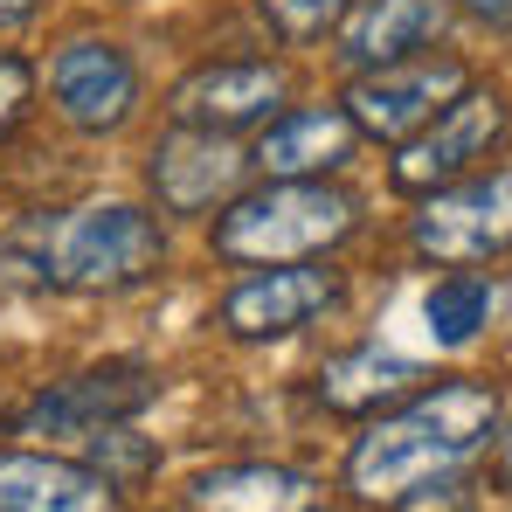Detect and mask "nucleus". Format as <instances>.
I'll list each match as a JSON object with an SVG mask.
<instances>
[{"instance_id": "1", "label": "nucleus", "mask_w": 512, "mask_h": 512, "mask_svg": "<svg viewBox=\"0 0 512 512\" xmlns=\"http://www.w3.org/2000/svg\"><path fill=\"white\" fill-rule=\"evenodd\" d=\"M499 436V395L478 381H436L416 402L374 416L367 436L346 450V492L360 506H409L464 457Z\"/></svg>"}, {"instance_id": "2", "label": "nucleus", "mask_w": 512, "mask_h": 512, "mask_svg": "<svg viewBox=\"0 0 512 512\" xmlns=\"http://www.w3.org/2000/svg\"><path fill=\"white\" fill-rule=\"evenodd\" d=\"M360 222V201L346 187H326V180H270L256 194H236L222 215H215V256L229 263H312L333 243L353 236Z\"/></svg>"}, {"instance_id": "3", "label": "nucleus", "mask_w": 512, "mask_h": 512, "mask_svg": "<svg viewBox=\"0 0 512 512\" xmlns=\"http://www.w3.org/2000/svg\"><path fill=\"white\" fill-rule=\"evenodd\" d=\"M167 263V236L153 215L125 208V201H97V208H70L42 229L35 243V270L56 284V291H84V298H104V291H132L146 284L153 270Z\"/></svg>"}, {"instance_id": "4", "label": "nucleus", "mask_w": 512, "mask_h": 512, "mask_svg": "<svg viewBox=\"0 0 512 512\" xmlns=\"http://www.w3.org/2000/svg\"><path fill=\"white\" fill-rule=\"evenodd\" d=\"M409 243L429 263H492L512 250V167L450 180L423 201V215L409 222Z\"/></svg>"}, {"instance_id": "5", "label": "nucleus", "mask_w": 512, "mask_h": 512, "mask_svg": "<svg viewBox=\"0 0 512 512\" xmlns=\"http://www.w3.org/2000/svg\"><path fill=\"white\" fill-rule=\"evenodd\" d=\"M457 90H471V70H464L457 56L416 49V56H395V63L360 70L353 90H346V111H353V125H360L367 139L402 146V139H416V132H423V125L450 104V97H457Z\"/></svg>"}, {"instance_id": "6", "label": "nucleus", "mask_w": 512, "mask_h": 512, "mask_svg": "<svg viewBox=\"0 0 512 512\" xmlns=\"http://www.w3.org/2000/svg\"><path fill=\"white\" fill-rule=\"evenodd\" d=\"M499 139H506V104H499L492 90L471 84V90H457L416 139L395 146L388 180H395V194H436V187L464 180L478 160H492Z\"/></svg>"}, {"instance_id": "7", "label": "nucleus", "mask_w": 512, "mask_h": 512, "mask_svg": "<svg viewBox=\"0 0 512 512\" xmlns=\"http://www.w3.org/2000/svg\"><path fill=\"white\" fill-rule=\"evenodd\" d=\"M153 395H160V374H153L146 360H104V367H84V374L42 388V395L21 409V436L90 443V436L118 429L125 416H139Z\"/></svg>"}, {"instance_id": "8", "label": "nucleus", "mask_w": 512, "mask_h": 512, "mask_svg": "<svg viewBox=\"0 0 512 512\" xmlns=\"http://www.w3.org/2000/svg\"><path fill=\"white\" fill-rule=\"evenodd\" d=\"M333 298H340V277H333V270L270 263V270L243 277V284L222 298V326H229L236 340H284V333L312 326Z\"/></svg>"}, {"instance_id": "9", "label": "nucleus", "mask_w": 512, "mask_h": 512, "mask_svg": "<svg viewBox=\"0 0 512 512\" xmlns=\"http://www.w3.org/2000/svg\"><path fill=\"white\" fill-rule=\"evenodd\" d=\"M49 90H56V111L77 125V132H118L139 104V70L118 42H70L56 49L49 63Z\"/></svg>"}, {"instance_id": "10", "label": "nucleus", "mask_w": 512, "mask_h": 512, "mask_svg": "<svg viewBox=\"0 0 512 512\" xmlns=\"http://www.w3.org/2000/svg\"><path fill=\"white\" fill-rule=\"evenodd\" d=\"M243 153H236V139L229 132H201V125H180L173 139L153 146V194H160V208L173 215H201V208H215V201H236V187H243Z\"/></svg>"}, {"instance_id": "11", "label": "nucleus", "mask_w": 512, "mask_h": 512, "mask_svg": "<svg viewBox=\"0 0 512 512\" xmlns=\"http://www.w3.org/2000/svg\"><path fill=\"white\" fill-rule=\"evenodd\" d=\"M277 104H284L277 63H201L167 97L173 125H201V132H243L256 118H270Z\"/></svg>"}, {"instance_id": "12", "label": "nucleus", "mask_w": 512, "mask_h": 512, "mask_svg": "<svg viewBox=\"0 0 512 512\" xmlns=\"http://www.w3.org/2000/svg\"><path fill=\"white\" fill-rule=\"evenodd\" d=\"M0 512H125V485L97 464L0 450Z\"/></svg>"}, {"instance_id": "13", "label": "nucleus", "mask_w": 512, "mask_h": 512, "mask_svg": "<svg viewBox=\"0 0 512 512\" xmlns=\"http://www.w3.org/2000/svg\"><path fill=\"white\" fill-rule=\"evenodd\" d=\"M353 139H360V125H353L346 104H305V111H284V118L256 139L250 160L270 173V180H326L333 167L353 160Z\"/></svg>"}, {"instance_id": "14", "label": "nucleus", "mask_w": 512, "mask_h": 512, "mask_svg": "<svg viewBox=\"0 0 512 512\" xmlns=\"http://www.w3.org/2000/svg\"><path fill=\"white\" fill-rule=\"evenodd\" d=\"M187 512H326V485L291 464H222L187 485Z\"/></svg>"}, {"instance_id": "15", "label": "nucleus", "mask_w": 512, "mask_h": 512, "mask_svg": "<svg viewBox=\"0 0 512 512\" xmlns=\"http://www.w3.org/2000/svg\"><path fill=\"white\" fill-rule=\"evenodd\" d=\"M443 35V0H367L340 35V63L346 70H374L395 56H416Z\"/></svg>"}, {"instance_id": "16", "label": "nucleus", "mask_w": 512, "mask_h": 512, "mask_svg": "<svg viewBox=\"0 0 512 512\" xmlns=\"http://www.w3.org/2000/svg\"><path fill=\"white\" fill-rule=\"evenodd\" d=\"M416 381H423L416 360H402V353H388V346H353V353H340V360L319 367V402H326L333 416H374V409L416 395Z\"/></svg>"}, {"instance_id": "17", "label": "nucleus", "mask_w": 512, "mask_h": 512, "mask_svg": "<svg viewBox=\"0 0 512 512\" xmlns=\"http://www.w3.org/2000/svg\"><path fill=\"white\" fill-rule=\"evenodd\" d=\"M485 312H492V291H485V277H471V270H464V277H443L423 298V319L443 346H471L478 326H485Z\"/></svg>"}, {"instance_id": "18", "label": "nucleus", "mask_w": 512, "mask_h": 512, "mask_svg": "<svg viewBox=\"0 0 512 512\" xmlns=\"http://www.w3.org/2000/svg\"><path fill=\"white\" fill-rule=\"evenodd\" d=\"M90 464H97L104 478H118V485H139L160 457H153V443H139L132 429H104V436H90Z\"/></svg>"}, {"instance_id": "19", "label": "nucleus", "mask_w": 512, "mask_h": 512, "mask_svg": "<svg viewBox=\"0 0 512 512\" xmlns=\"http://www.w3.org/2000/svg\"><path fill=\"white\" fill-rule=\"evenodd\" d=\"M263 14H270V28L284 42H319L346 14V0H263Z\"/></svg>"}, {"instance_id": "20", "label": "nucleus", "mask_w": 512, "mask_h": 512, "mask_svg": "<svg viewBox=\"0 0 512 512\" xmlns=\"http://www.w3.org/2000/svg\"><path fill=\"white\" fill-rule=\"evenodd\" d=\"M28 97H35V70L21 56H0V139L28 118Z\"/></svg>"}, {"instance_id": "21", "label": "nucleus", "mask_w": 512, "mask_h": 512, "mask_svg": "<svg viewBox=\"0 0 512 512\" xmlns=\"http://www.w3.org/2000/svg\"><path fill=\"white\" fill-rule=\"evenodd\" d=\"M471 21H485V28H512V0H457Z\"/></svg>"}, {"instance_id": "22", "label": "nucleus", "mask_w": 512, "mask_h": 512, "mask_svg": "<svg viewBox=\"0 0 512 512\" xmlns=\"http://www.w3.org/2000/svg\"><path fill=\"white\" fill-rule=\"evenodd\" d=\"M492 478L512 492V423H506V436H499V450H492Z\"/></svg>"}, {"instance_id": "23", "label": "nucleus", "mask_w": 512, "mask_h": 512, "mask_svg": "<svg viewBox=\"0 0 512 512\" xmlns=\"http://www.w3.org/2000/svg\"><path fill=\"white\" fill-rule=\"evenodd\" d=\"M35 14V0H0V28H21Z\"/></svg>"}]
</instances>
